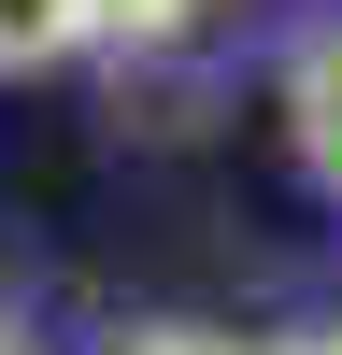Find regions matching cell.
Returning a JSON list of instances; mask_svg holds the SVG:
<instances>
[{
  "label": "cell",
  "mask_w": 342,
  "mask_h": 355,
  "mask_svg": "<svg viewBox=\"0 0 342 355\" xmlns=\"http://www.w3.org/2000/svg\"><path fill=\"white\" fill-rule=\"evenodd\" d=\"M171 15H186V0H86V28H100V43H157Z\"/></svg>",
  "instance_id": "3957f363"
},
{
  "label": "cell",
  "mask_w": 342,
  "mask_h": 355,
  "mask_svg": "<svg viewBox=\"0 0 342 355\" xmlns=\"http://www.w3.org/2000/svg\"><path fill=\"white\" fill-rule=\"evenodd\" d=\"M0 355H15V341H0Z\"/></svg>",
  "instance_id": "8992f818"
},
{
  "label": "cell",
  "mask_w": 342,
  "mask_h": 355,
  "mask_svg": "<svg viewBox=\"0 0 342 355\" xmlns=\"http://www.w3.org/2000/svg\"><path fill=\"white\" fill-rule=\"evenodd\" d=\"M285 128H300V171L342 199V28L300 43V71H285Z\"/></svg>",
  "instance_id": "6da1fadb"
},
{
  "label": "cell",
  "mask_w": 342,
  "mask_h": 355,
  "mask_svg": "<svg viewBox=\"0 0 342 355\" xmlns=\"http://www.w3.org/2000/svg\"><path fill=\"white\" fill-rule=\"evenodd\" d=\"M100 355H228V341H200V327H129V341H100Z\"/></svg>",
  "instance_id": "277c9868"
},
{
  "label": "cell",
  "mask_w": 342,
  "mask_h": 355,
  "mask_svg": "<svg viewBox=\"0 0 342 355\" xmlns=\"http://www.w3.org/2000/svg\"><path fill=\"white\" fill-rule=\"evenodd\" d=\"M100 28H86V0H0V85L57 71V57H86Z\"/></svg>",
  "instance_id": "7a4b0ae2"
},
{
  "label": "cell",
  "mask_w": 342,
  "mask_h": 355,
  "mask_svg": "<svg viewBox=\"0 0 342 355\" xmlns=\"http://www.w3.org/2000/svg\"><path fill=\"white\" fill-rule=\"evenodd\" d=\"M271 355H342V341H271Z\"/></svg>",
  "instance_id": "5b68a950"
}]
</instances>
